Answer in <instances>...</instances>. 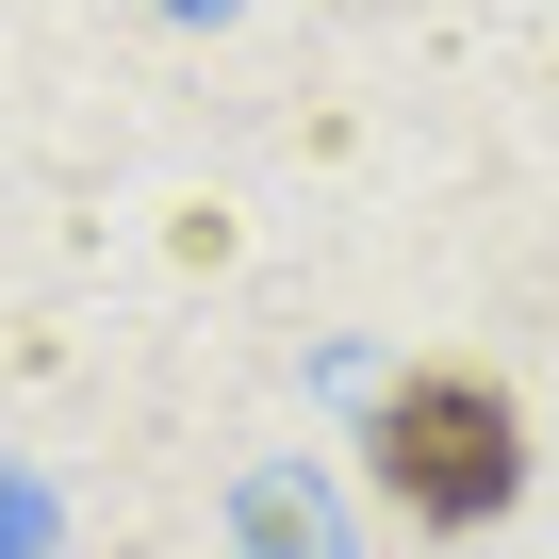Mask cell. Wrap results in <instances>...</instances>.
I'll list each match as a JSON object with an SVG mask.
<instances>
[{"mask_svg":"<svg viewBox=\"0 0 559 559\" xmlns=\"http://www.w3.org/2000/svg\"><path fill=\"white\" fill-rule=\"evenodd\" d=\"M362 461H379V493H395L412 526H493V510L526 493V412H510L477 362H412V379L379 395Z\"/></svg>","mask_w":559,"mask_h":559,"instance_id":"obj_1","label":"cell"}]
</instances>
